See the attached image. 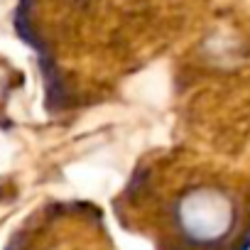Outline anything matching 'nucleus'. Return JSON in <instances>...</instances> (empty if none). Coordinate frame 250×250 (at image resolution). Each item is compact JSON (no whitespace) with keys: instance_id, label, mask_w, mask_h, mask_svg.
Masks as SVG:
<instances>
[{"instance_id":"f257e3e1","label":"nucleus","mask_w":250,"mask_h":250,"mask_svg":"<svg viewBox=\"0 0 250 250\" xmlns=\"http://www.w3.org/2000/svg\"><path fill=\"white\" fill-rule=\"evenodd\" d=\"M179 233L199 248L208 250H248L250 248V201L230 187H196L177 199Z\"/></svg>"}]
</instances>
